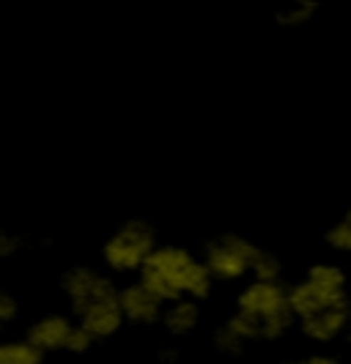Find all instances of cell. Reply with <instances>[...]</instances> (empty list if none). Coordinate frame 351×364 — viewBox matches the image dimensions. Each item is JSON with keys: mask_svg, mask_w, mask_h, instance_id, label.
Returning a JSON list of instances; mask_svg holds the SVG:
<instances>
[{"mask_svg": "<svg viewBox=\"0 0 351 364\" xmlns=\"http://www.w3.org/2000/svg\"><path fill=\"white\" fill-rule=\"evenodd\" d=\"M308 364H337V356H330V353H310V356H308Z\"/></svg>", "mask_w": 351, "mask_h": 364, "instance_id": "ffe728a7", "label": "cell"}, {"mask_svg": "<svg viewBox=\"0 0 351 364\" xmlns=\"http://www.w3.org/2000/svg\"><path fill=\"white\" fill-rule=\"evenodd\" d=\"M198 304H201L198 299H187V296L165 301V310H162V318H159L162 328L176 340L189 337L195 328L201 326V307Z\"/></svg>", "mask_w": 351, "mask_h": 364, "instance_id": "8fae6325", "label": "cell"}, {"mask_svg": "<svg viewBox=\"0 0 351 364\" xmlns=\"http://www.w3.org/2000/svg\"><path fill=\"white\" fill-rule=\"evenodd\" d=\"M74 321L91 334L96 343L102 340H110L115 337L121 328H124V312L118 307V296H110V299H102L91 307H85L83 312L74 315Z\"/></svg>", "mask_w": 351, "mask_h": 364, "instance_id": "9c48e42d", "label": "cell"}, {"mask_svg": "<svg viewBox=\"0 0 351 364\" xmlns=\"http://www.w3.org/2000/svg\"><path fill=\"white\" fill-rule=\"evenodd\" d=\"M258 252V244L250 241L247 236L239 233H222V236L211 238L204 250V263L211 272L214 282H225L234 285L250 277L253 260Z\"/></svg>", "mask_w": 351, "mask_h": 364, "instance_id": "5b68a950", "label": "cell"}, {"mask_svg": "<svg viewBox=\"0 0 351 364\" xmlns=\"http://www.w3.org/2000/svg\"><path fill=\"white\" fill-rule=\"evenodd\" d=\"M93 346H96V340H93L91 334H88L85 328L77 323V326H74V331H72V337H69V343H66V353L83 356V353H88Z\"/></svg>", "mask_w": 351, "mask_h": 364, "instance_id": "ac0fdd59", "label": "cell"}, {"mask_svg": "<svg viewBox=\"0 0 351 364\" xmlns=\"http://www.w3.org/2000/svg\"><path fill=\"white\" fill-rule=\"evenodd\" d=\"M118 307L124 312V321L132 326H157L165 310V301L146 282L135 279L130 285L118 288Z\"/></svg>", "mask_w": 351, "mask_h": 364, "instance_id": "52a82bcc", "label": "cell"}, {"mask_svg": "<svg viewBox=\"0 0 351 364\" xmlns=\"http://www.w3.org/2000/svg\"><path fill=\"white\" fill-rule=\"evenodd\" d=\"M247 343H275L296 326L288 301V285L283 279H256L236 293V310L225 321Z\"/></svg>", "mask_w": 351, "mask_h": 364, "instance_id": "6da1fadb", "label": "cell"}, {"mask_svg": "<svg viewBox=\"0 0 351 364\" xmlns=\"http://www.w3.org/2000/svg\"><path fill=\"white\" fill-rule=\"evenodd\" d=\"M250 277H256V279H283V260L275 252L258 247L253 269H250Z\"/></svg>", "mask_w": 351, "mask_h": 364, "instance_id": "2e32d148", "label": "cell"}, {"mask_svg": "<svg viewBox=\"0 0 351 364\" xmlns=\"http://www.w3.org/2000/svg\"><path fill=\"white\" fill-rule=\"evenodd\" d=\"M159 236L148 219H127L102 244V263L110 274H137L157 250Z\"/></svg>", "mask_w": 351, "mask_h": 364, "instance_id": "277c9868", "label": "cell"}, {"mask_svg": "<svg viewBox=\"0 0 351 364\" xmlns=\"http://www.w3.org/2000/svg\"><path fill=\"white\" fill-rule=\"evenodd\" d=\"M288 301L296 321L330 307H351L349 277L337 263H313L299 282L288 285Z\"/></svg>", "mask_w": 351, "mask_h": 364, "instance_id": "3957f363", "label": "cell"}, {"mask_svg": "<svg viewBox=\"0 0 351 364\" xmlns=\"http://www.w3.org/2000/svg\"><path fill=\"white\" fill-rule=\"evenodd\" d=\"M44 353L28 337L22 340H0V364H41Z\"/></svg>", "mask_w": 351, "mask_h": 364, "instance_id": "4fadbf2b", "label": "cell"}, {"mask_svg": "<svg viewBox=\"0 0 351 364\" xmlns=\"http://www.w3.org/2000/svg\"><path fill=\"white\" fill-rule=\"evenodd\" d=\"M137 279L146 282L162 301H173L182 296L204 301L217 285L211 272L206 269L204 257L176 244H157V250L137 272Z\"/></svg>", "mask_w": 351, "mask_h": 364, "instance_id": "7a4b0ae2", "label": "cell"}, {"mask_svg": "<svg viewBox=\"0 0 351 364\" xmlns=\"http://www.w3.org/2000/svg\"><path fill=\"white\" fill-rule=\"evenodd\" d=\"M17 315H19L17 299H14L9 291L0 288V331H3L6 326H11V323L17 321Z\"/></svg>", "mask_w": 351, "mask_h": 364, "instance_id": "d6986e66", "label": "cell"}, {"mask_svg": "<svg viewBox=\"0 0 351 364\" xmlns=\"http://www.w3.org/2000/svg\"><path fill=\"white\" fill-rule=\"evenodd\" d=\"M351 326V307H330L308 318H299L296 328L302 331L305 340H310L315 346H332L340 337H346Z\"/></svg>", "mask_w": 351, "mask_h": 364, "instance_id": "ba28073f", "label": "cell"}, {"mask_svg": "<svg viewBox=\"0 0 351 364\" xmlns=\"http://www.w3.org/2000/svg\"><path fill=\"white\" fill-rule=\"evenodd\" d=\"M321 9L318 0H288L283 9H278L275 14V22L285 31H296V28H305L310 25Z\"/></svg>", "mask_w": 351, "mask_h": 364, "instance_id": "7c38bea8", "label": "cell"}, {"mask_svg": "<svg viewBox=\"0 0 351 364\" xmlns=\"http://www.w3.org/2000/svg\"><path fill=\"white\" fill-rule=\"evenodd\" d=\"M162 353H159V359L162 362H179V353H176V348H159Z\"/></svg>", "mask_w": 351, "mask_h": 364, "instance_id": "44dd1931", "label": "cell"}, {"mask_svg": "<svg viewBox=\"0 0 351 364\" xmlns=\"http://www.w3.org/2000/svg\"><path fill=\"white\" fill-rule=\"evenodd\" d=\"M61 291L72 307V315H77L102 299L118 296V285L110 274L99 272L93 266H72L61 277Z\"/></svg>", "mask_w": 351, "mask_h": 364, "instance_id": "8992f818", "label": "cell"}, {"mask_svg": "<svg viewBox=\"0 0 351 364\" xmlns=\"http://www.w3.org/2000/svg\"><path fill=\"white\" fill-rule=\"evenodd\" d=\"M211 343H214V350H217L220 356H231V359H239L241 353H244V348L250 346L239 331H234L228 323H222V326L211 334Z\"/></svg>", "mask_w": 351, "mask_h": 364, "instance_id": "9a60e30c", "label": "cell"}, {"mask_svg": "<svg viewBox=\"0 0 351 364\" xmlns=\"http://www.w3.org/2000/svg\"><path fill=\"white\" fill-rule=\"evenodd\" d=\"M74 326V315H61V312H50L44 318H38L31 323L28 328V340L47 356V353H63L66 350V343L72 337Z\"/></svg>", "mask_w": 351, "mask_h": 364, "instance_id": "30bf717a", "label": "cell"}, {"mask_svg": "<svg viewBox=\"0 0 351 364\" xmlns=\"http://www.w3.org/2000/svg\"><path fill=\"white\" fill-rule=\"evenodd\" d=\"M346 343L351 346V326H349V331H346Z\"/></svg>", "mask_w": 351, "mask_h": 364, "instance_id": "7402d4cb", "label": "cell"}, {"mask_svg": "<svg viewBox=\"0 0 351 364\" xmlns=\"http://www.w3.org/2000/svg\"><path fill=\"white\" fill-rule=\"evenodd\" d=\"M22 250H25V238L9 228H0V260L17 257Z\"/></svg>", "mask_w": 351, "mask_h": 364, "instance_id": "e0dca14e", "label": "cell"}, {"mask_svg": "<svg viewBox=\"0 0 351 364\" xmlns=\"http://www.w3.org/2000/svg\"><path fill=\"white\" fill-rule=\"evenodd\" d=\"M324 244L332 250V252H340V255H351V208H346L340 217L335 219L332 225L327 228L324 233Z\"/></svg>", "mask_w": 351, "mask_h": 364, "instance_id": "5bb4252c", "label": "cell"}]
</instances>
